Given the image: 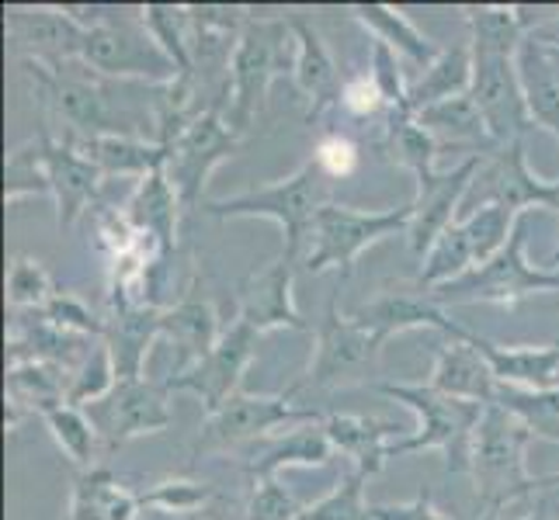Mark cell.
I'll use <instances>...</instances> for the list:
<instances>
[{
	"label": "cell",
	"instance_id": "6da1fadb",
	"mask_svg": "<svg viewBox=\"0 0 559 520\" xmlns=\"http://www.w3.org/2000/svg\"><path fill=\"white\" fill-rule=\"evenodd\" d=\"M372 389L385 399L403 402L407 410H414L417 427L411 434L396 437L385 458H407L417 451H441L445 455V472L459 475L469 472V455H473V437L479 420H484V402L469 399H452L435 392L428 382L417 385H396V382H379Z\"/></svg>",
	"mask_w": 559,
	"mask_h": 520
},
{
	"label": "cell",
	"instance_id": "7a4b0ae2",
	"mask_svg": "<svg viewBox=\"0 0 559 520\" xmlns=\"http://www.w3.org/2000/svg\"><path fill=\"white\" fill-rule=\"evenodd\" d=\"M296 63V35L288 17H258L250 14L240 38L229 52V81H226V125L247 136L250 125L264 108V94L278 76L293 73Z\"/></svg>",
	"mask_w": 559,
	"mask_h": 520
},
{
	"label": "cell",
	"instance_id": "3957f363",
	"mask_svg": "<svg viewBox=\"0 0 559 520\" xmlns=\"http://www.w3.org/2000/svg\"><path fill=\"white\" fill-rule=\"evenodd\" d=\"M532 440L535 434L504 407L490 402L484 410L469 455V475L484 517H497L504 507L543 493V475H532L525 465V448Z\"/></svg>",
	"mask_w": 559,
	"mask_h": 520
},
{
	"label": "cell",
	"instance_id": "277c9868",
	"mask_svg": "<svg viewBox=\"0 0 559 520\" xmlns=\"http://www.w3.org/2000/svg\"><path fill=\"white\" fill-rule=\"evenodd\" d=\"M326 205V178L323 170L306 160L299 170H293L288 178L264 184V188H250L243 195L234 198H209L202 211L216 219H272L282 229V257L288 261H302L306 243L313 233V219L317 211Z\"/></svg>",
	"mask_w": 559,
	"mask_h": 520
},
{
	"label": "cell",
	"instance_id": "5b68a950",
	"mask_svg": "<svg viewBox=\"0 0 559 520\" xmlns=\"http://www.w3.org/2000/svg\"><path fill=\"white\" fill-rule=\"evenodd\" d=\"M528 219H532V211L514 222V233L497 257L473 267L469 275L435 288V292H428V295L441 305V310H445V305H479V302L508 305L511 310V305H518L522 299L559 292V271L535 267L525 254L528 250Z\"/></svg>",
	"mask_w": 559,
	"mask_h": 520
},
{
	"label": "cell",
	"instance_id": "8992f818",
	"mask_svg": "<svg viewBox=\"0 0 559 520\" xmlns=\"http://www.w3.org/2000/svg\"><path fill=\"white\" fill-rule=\"evenodd\" d=\"M411 219H414V202L400 208H379V211H361L352 205L326 202L313 219V233L310 243H306L302 267L310 275H323V271L348 275L369 246L396 233L407 237Z\"/></svg>",
	"mask_w": 559,
	"mask_h": 520
},
{
	"label": "cell",
	"instance_id": "52a82bcc",
	"mask_svg": "<svg viewBox=\"0 0 559 520\" xmlns=\"http://www.w3.org/2000/svg\"><path fill=\"white\" fill-rule=\"evenodd\" d=\"M38 105L56 122H63L70 140H98V136H136V125H129L126 114H119L102 87V76H94L84 63L81 70H49L43 63H25Z\"/></svg>",
	"mask_w": 559,
	"mask_h": 520
},
{
	"label": "cell",
	"instance_id": "ba28073f",
	"mask_svg": "<svg viewBox=\"0 0 559 520\" xmlns=\"http://www.w3.org/2000/svg\"><path fill=\"white\" fill-rule=\"evenodd\" d=\"M382 347L372 340L369 330L344 316L337 310V295L326 302V313L317 326L313 354L306 372L288 385L299 402L310 392H334V389H352V385H369V375L376 372Z\"/></svg>",
	"mask_w": 559,
	"mask_h": 520
},
{
	"label": "cell",
	"instance_id": "9c48e42d",
	"mask_svg": "<svg viewBox=\"0 0 559 520\" xmlns=\"http://www.w3.org/2000/svg\"><path fill=\"white\" fill-rule=\"evenodd\" d=\"M323 420L320 410L310 402H299L293 392H275V396H254V392H237L234 399L223 402V410L202 420V431L195 437V458H216L226 451H240L254 445L261 437H272L282 427H299V423Z\"/></svg>",
	"mask_w": 559,
	"mask_h": 520
},
{
	"label": "cell",
	"instance_id": "30bf717a",
	"mask_svg": "<svg viewBox=\"0 0 559 520\" xmlns=\"http://www.w3.org/2000/svg\"><path fill=\"white\" fill-rule=\"evenodd\" d=\"M81 63L102 81H146L153 87L178 81L175 63L146 32L140 8L136 14L119 11L108 22L87 28Z\"/></svg>",
	"mask_w": 559,
	"mask_h": 520
},
{
	"label": "cell",
	"instance_id": "8fae6325",
	"mask_svg": "<svg viewBox=\"0 0 559 520\" xmlns=\"http://www.w3.org/2000/svg\"><path fill=\"white\" fill-rule=\"evenodd\" d=\"M240 149V136L226 125V114L216 108H205L195 122L185 129V136L170 146V157L164 164V173L170 188L178 191V202L185 211L202 208L209 178L216 173L234 153Z\"/></svg>",
	"mask_w": 559,
	"mask_h": 520
},
{
	"label": "cell",
	"instance_id": "7c38bea8",
	"mask_svg": "<svg viewBox=\"0 0 559 520\" xmlns=\"http://www.w3.org/2000/svg\"><path fill=\"white\" fill-rule=\"evenodd\" d=\"M167 396H170L167 382H150L146 375L119 378V385H115L102 402L87 407L94 431L102 437L105 458L115 455L122 445H129L132 437L167 431L170 423H175Z\"/></svg>",
	"mask_w": 559,
	"mask_h": 520
},
{
	"label": "cell",
	"instance_id": "4fadbf2b",
	"mask_svg": "<svg viewBox=\"0 0 559 520\" xmlns=\"http://www.w3.org/2000/svg\"><path fill=\"white\" fill-rule=\"evenodd\" d=\"M469 98L487 122L493 146H511L535 129L525 101L518 56H476L473 52V87Z\"/></svg>",
	"mask_w": 559,
	"mask_h": 520
},
{
	"label": "cell",
	"instance_id": "5bb4252c",
	"mask_svg": "<svg viewBox=\"0 0 559 520\" xmlns=\"http://www.w3.org/2000/svg\"><path fill=\"white\" fill-rule=\"evenodd\" d=\"M258 340H261L258 330H250L247 323L234 319L226 326V334L219 337V343L212 347L195 368L164 378L167 389L195 396L202 402L205 416H212L216 410H223L226 399H234L240 392V378L258 354Z\"/></svg>",
	"mask_w": 559,
	"mask_h": 520
},
{
	"label": "cell",
	"instance_id": "9a60e30c",
	"mask_svg": "<svg viewBox=\"0 0 559 520\" xmlns=\"http://www.w3.org/2000/svg\"><path fill=\"white\" fill-rule=\"evenodd\" d=\"M476 205H504L511 216H528L532 208H546L559 216V178L546 181L528 167L525 140L493 149L476 173Z\"/></svg>",
	"mask_w": 559,
	"mask_h": 520
},
{
	"label": "cell",
	"instance_id": "2e32d148",
	"mask_svg": "<svg viewBox=\"0 0 559 520\" xmlns=\"http://www.w3.org/2000/svg\"><path fill=\"white\" fill-rule=\"evenodd\" d=\"M4 28L14 52L22 56V63H43L49 70H60L70 63H81L87 28L60 8H8Z\"/></svg>",
	"mask_w": 559,
	"mask_h": 520
},
{
	"label": "cell",
	"instance_id": "e0dca14e",
	"mask_svg": "<svg viewBox=\"0 0 559 520\" xmlns=\"http://www.w3.org/2000/svg\"><path fill=\"white\" fill-rule=\"evenodd\" d=\"M484 160L487 157H479V153H469V157L455 164L452 170H435L424 181H417L407 243L420 261L435 246V240L445 233L449 226L459 222L455 216H459V208L466 205L469 191L476 184V173L484 170Z\"/></svg>",
	"mask_w": 559,
	"mask_h": 520
},
{
	"label": "cell",
	"instance_id": "ac0fdd59",
	"mask_svg": "<svg viewBox=\"0 0 559 520\" xmlns=\"http://www.w3.org/2000/svg\"><path fill=\"white\" fill-rule=\"evenodd\" d=\"M38 146H43V164L49 173V184H52L56 226L70 229L94 202H98L105 173L84 157L81 146H76L70 136L56 140L49 122H43V129H38Z\"/></svg>",
	"mask_w": 559,
	"mask_h": 520
},
{
	"label": "cell",
	"instance_id": "d6986e66",
	"mask_svg": "<svg viewBox=\"0 0 559 520\" xmlns=\"http://www.w3.org/2000/svg\"><path fill=\"white\" fill-rule=\"evenodd\" d=\"M237 319L261 337L272 330H310L296 305V261L278 257L250 275L237 292Z\"/></svg>",
	"mask_w": 559,
	"mask_h": 520
},
{
	"label": "cell",
	"instance_id": "ffe728a7",
	"mask_svg": "<svg viewBox=\"0 0 559 520\" xmlns=\"http://www.w3.org/2000/svg\"><path fill=\"white\" fill-rule=\"evenodd\" d=\"M352 319L361 326V330H369L379 347H385V340L396 334H407V330H438L445 337L462 334V323L449 319V313L441 310L424 288H417V292H407V288L382 292L372 302H365L361 310H355Z\"/></svg>",
	"mask_w": 559,
	"mask_h": 520
},
{
	"label": "cell",
	"instance_id": "44dd1931",
	"mask_svg": "<svg viewBox=\"0 0 559 520\" xmlns=\"http://www.w3.org/2000/svg\"><path fill=\"white\" fill-rule=\"evenodd\" d=\"M223 323H219V310L216 302L209 299L205 285L199 281V275L185 285V292L178 295L175 305H164V340H170L178 347V364L170 375L195 368V364L219 343L223 337Z\"/></svg>",
	"mask_w": 559,
	"mask_h": 520
},
{
	"label": "cell",
	"instance_id": "7402d4cb",
	"mask_svg": "<svg viewBox=\"0 0 559 520\" xmlns=\"http://www.w3.org/2000/svg\"><path fill=\"white\" fill-rule=\"evenodd\" d=\"M296 35V63H293V81L299 94L306 98V122H317L323 111L341 105V70L337 60L326 49L323 35L306 22V17H288Z\"/></svg>",
	"mask_w": 559,
	"mask_h": 520
},
{
	"label": "cell",
	"instance_id": "603a6c76",
	"mask_svg": "<svg viewBox=\"0 0 559 520\" xmlns=\"http://www.w3.org/2000/svg\"><path fill=\"white\" fill-rule=\"evenodd\" d=\"M164 337V305L108 302L105 343L115 358L119 378H143L150 347Z\"/></svg>",
	"mask_w": 559,
	"mask_h": 520
},
{
	"label": "cell",
	"instance_id": "cb8c5ba5",
	"mask_svg": "<svg viewBox=\"0 0 559 520\" xmlns=\"http://www.w3.org/2000/svg\"><path fill=\"white\" fill-rule=\"evenodd\" d=\"M181 202L178 191L170 188L164 170H153L150 178L136 181V191L129 195V202L122 205V216L129 219V226L136 229L143 240H150L157 246L160 267H167L170 254L178 246V222H181Z\"/></svg>",
	"mask_w": 559,
	"mask_h": 520
},
{
	"label": "cell",
	"instance_id": "d4e9b609",
	"mask_svg": "<svg viewBox=\"0 0 559 520\" xmlns=\"http://www.w3.org/2000/svg\"><path fill=\"white\" fill-rule=\"evenodd\" d=\"M466 340L487 358L490 372L500 385H511V389H532V392L559 389V347L556 343L504 347V343H493L487 337L473 334L469 326H466Z\"/></svg>",
	"mask_w": 559,
	"mask_h": 520
},
{
	"label": "cell",
	"instance_id": "484cf974",
	"mask_svg": "<svg viewBox=\"0 0 559 520\" xmlns=\"http://www.w3.org/2000/svg\"><path fill=\"white\" fill-rule=\"evenodd\" d=\"M323 420L299 423V427H293L288 434L272 437L264 448L250 451L247 461H243L250 483H258V479H278L285 469H323V465H331L337 451L331 445V437H326Z\"/></svg>",
	"mask_w": 559,
	"mask_h": 520
},
{
	"label": "cell",
	"instance_id": "4316f807",
	"mask_svg": "<svg viewBox=\"0 0 559 520\" xmlns=\"http://www.w3.org/2000/svg\"><path fill=\"white\" fill-rule=\"evenodd\" d=\"M428 385L441 396L484 402V407L497 402V389H500V382L493 378L487 358L466 340V326H462L459 337H449L438 347Z\"/></svg>",
	"mask_w": 559,
	"mask_h": 520
},
{
	"label": "cell",
	"instance_id": "83f0119b",
	"mask_svg": "<svg viewBox=\"0 0 559 520\" xmlns=\"http://www.w3.org/2000/svg\"><path fill=\"white\" fill-rule=\"evenodd\" d=\"M143 510L140 489H132L108 465L73 472L67 520H136Z\"/></svg>",
	"mask_w": 559,
	"mask_h": 520
},
{
	"label": "cell",
	"instance_id": "f1b7e54d",
	"mask_svg": "<svg viewBox=\"0 0 559 520\" xmlns=\"http://www.w3.org/2000/svg\"><path fill=\"white\" fill-rule=\"evenodd\" d=\"M518 76H522L532 122L559 140V66L552 49L535 32L518 49Z\"/></svg>",
	"mask_w": 559,
	"mask_h": 520
},
{
	"label": "cell",
	"instance_id": "f546056e",
	"mask_svg": "<svg viewBox=\"0 0 559 520\" xmlns=\"http://www.w3.org/2000/svg\"><path fill=\"white\" fill-rule=\"evenodd\" d=\"M326 437L337 455H344L355 469L379 475L385 469V448L393 445V434H400L396 423L376 420V416H355V413H331L323 420Z\"/></svg>",
	"mask_w": 559,
	"mask_h": 520
},
{
	"label": "cell",
	"instance_id": "4dcf8cb0",
	"mask_svg": "<svg viewBox=\"0 0 559 520\" xmlns=\"http://www.w3.org/2000/svg\"><path fill=\"white\" fill-rule=\"evenodd\" d=\"M466 22H469V46L476 56H518L525 38L538 28L532 17V8H514V4H466Z\"/></svg>",
	"mask_w": 559,
	"mask_h": 520
},
{
	"label": "cell",
	"instance_id": "1f68e13d",
	"mask_svg": "<svg viewBox=\"0 0 559 520\" xmlns=\"http://www.w3.org/2000/svg\"><path fill=\"white\" fill-rule=\"evenodd\" d=\"M84 157L98 167L105 178H150L153 170H164L170 149L157 140L140 136H98V140H73Z\"/></svg>",
	"mask_w": 559,
	"mask_h": 520
},
{
	"label": "cell",
	"instance_id": "d6a6232c",
	"mask_svg": "<svg viewBox=\"0 0 559 520\" xmlns=\"http://www.w3.org/2000/svg\"><path fill=\"white\" fill-rule=\"evenodd\" d=\"M352 17L365 32H372V38L385 43L396 56H403V60L417 63L420 70L438 60L441 49L411 22L407 14L390 4H352Z\"/></svg>",
	"mask_w": 559,
	"mask_h": 520
},
{
	"label": "cell",
	"instance_id": "836d02e7",
	"mask_svg": "<svg viewBox=\"0 0 559 520\" xmlns=\"http://www.w3.org/2000/svg\"><path fill=\"white\" fill-rule=\"evenodd\" d=\"M469 87H473V46L459 43L452 49H441L438 60L431 66H424L420 81L411 84L407 108L417 119L424 108L462 98V94H469Z\"/></svg>",
	"mask_w": 559,
	"mask_h": 520
},
{
	"label": "cell",
	"instance_id": "e575fe53",
	"mask_svg": "<svg viewBox=\"0 0 559 520\" xmlns=\"http://www.w3.org/2000/svg\"><path fill=\"white\" fill-rule=\"evenodd\" d=\"M417 125L428 129L438 143H455V146H473V153L479 157H490L497 149L490 132H487V122L479 108L473 105L469 94H462V98H452V101H441V105H431L417 114Z\"/></svg>",
	"mask_w": 559,
	"mask_h": 520
},
{
	"label": "cell",
	"instance_id": "d590c367",
	"mask_svg": "<svg viewBox=\"0 0 559 520\" xmlns=\"http://www.w3.org/2000/svg\"><path fill=\"white\" fill-rule=\"evenodd\" d=\"M43 420H46L52 440L60 445V451L73 465V472L94 469V465H98V458H105L102 437H98V431H94L87 410L70 407V402H60V407L46 410Z\"/></svg>",
	"mask_w": 559,
	"mask_h": 520
},
{
	"label": "cell",
	"instance_id": "8d00e7d4",
	"mask_svg": "<svg viewBox=\"0 0 559 520\" xmlns=\"http://www.w3.org/2000/svg\"><path fill=\"white\" fill-rule=\"evenodd\" d=\"M140 17L153 43L164 49V56L175 63L178 76H195V35H191L188 8L175 4H143Z\"/></svg>",
	"mask_w": 559,
	"mask_h": 520
},
{
	"label": "cell",
	"instance_id": "74e56055",
	"mask_svg": "<svg viewBox=\"0 0 559 520\" xmlns=\"http://www.w3.org/2000/svg\"><path fill=\"white\" fill-rule=\"evenodd\" d=\"M473 267H476L473 243L466 237V229H462V222H455L435 240V246L428 250V254H424L414 285L424 288V292H435V288L449 285V281H455L462 275H469Z\"/></svg>",
	"mask_w": 559,
	"mask_h": 520
},
{
	"label": "cell",
	"instance_id": "f35d334b",
	"mask_svg": "<svg viewBox=\"0 0 559 520\" xmlns=\"http://www.w3.org/2000/svg\"><path fill=\"white\" fill-rule=\"evenodd\" d=\"M372 479H376L372 472L348 465V472L337 479V486L331 493L320 496L317 504L302 507L299 520H372L369 517L372 507L365 504V489H369Z\"/></svg>",
	"mask_w": 559,
	"mask_h": 520
},
{
	"label": "cell",
	"instance_id": "ab89813d",
	"mask_svg": "<svg viewBox=\"0 0 559 520\" xmlns=\"http://www.w3.org/2000/svg\"><path fill=\"white\" fill-rule=\"evenodd\" d=\"M25 198H52L38 136L25 146H14L4 160V205H17Z\"/></svg>",
	"mask_w": 559,
	"mask_h": 520
},
{
	"label": "cell",
	"instance_id": "60d3db41",
	"mask_svg": "<svg viewBox=\"0 0 559 520\" xmlns=\"http://www.w3.org/2000/svg\"><path fill=\"white\" fill-rule=\"evenodd\" d=\"M497 407H504L511 416L522 420L535 437L559 445V389L532 392V389H511V385H500Z\"/></svg>",
	"mask_w": 559,
	"mask_h": 520
},
{
	"label": "cell",
	"instance_id": "b9f144b4",
	"mask_svg": "<svg viewBox=\"0 0 559 520\" xmlns=\"http://www.w3.org/2000/svg\"><path fill=\"white\" fill-rule=\"evenodd\" d=\"M60 292L52 281V275L46 271L43 261L25 257V254H14L8 264V305L11 313H43L49 299Z\"/></svg>",
	"mask_w": 559,
	"mask_h": 520
},
{
	"label": "cell",
	"instance_id": "7bdbcfd3",
	"mask_svg": "<svg viewBox=\"0 0 559 520\" xmlns=\"http://www.w3.org/2000/svg\"><path fill=\"white\" fill-rule=\"evenodd\" d=\"M115 385H119V372H115V358L108 351V343L98 340L91 347V354L81 361V368L70 375V385H67V402L70 407H94V402H102Z\"/></svg>",
	"mask_w": 559,
	"mask_h": 520
},
{
	"label": "cell",
	"instance_id": "ee69618b",
	"mask_svg": "<svg viewBox=\"0 0 559 520\" xmlns=\"http://www.w3.org/2000/svg\"><path fill=\"white\" fill-rule=\"evenodd\" d=\"M212 496H216V493H212L209 483H199V479H185V475H170V479H160V483L140 489L143 510L178 513L181 520L202 513Z\"/></svg>",
	"mask_w": 559,
	"mask_h": 520
},
{
	"label": "cell",
	"instance_id": "f6af8a7d",
	"mask_svg": "<svg viewBox=\"0 0 559 520\" xmlns=\"http://www.w3.org/2000/svg\"><path fill=\"white\" fill-rule=\"evenodd\" d=\"M522 216H511L504 205H479L473 208L466 219H459L462 229H466V237L473 243V257H476V267L487 264L490 257H497L500 250L508 246L511 233H514V222Z\"/></svg>",
	"mask_w": 559,
	"mask_h": 520
},
{
	"label": "cell",
	"instance_id": "bcb514c9",
	"mask_svg": "<svg viewBox=\"0 0 559 520\" xmlns=\"http://www.w3.org/2000/svg\"><path fill=\"white\" fill-rule=\"evenodd\" d=\"M43 316L49 326H56V330H63V334H70V337H94V340H105V319L102 316H94L91 313V305L84 302V299H76L73 292H56L52 299H49V305L43 313Z\"/></svg>",
	"mask_w": 559,
	"mask_h": 520
},
{
	"label": "cell",
	"instance_id": "7dc6e473",
	"mask_svg": "<svg viewBox=\"0 0 559 520\" xmlns=\"http://www.w3.org/2000/svg\"><path fill=\"white\" fill-rule=\"evenodd\" d=\"M299 513H302L299 499L278 479H258V483H250V496L243 507L247 520H299Z\"/></svg>",
	"mask_w": 559,
	"mask_h": 520
},
{
	"label": "cell",
	"instance_id": "c3c4849f",
	"mask_svg": "<svg viewBox=\"0 0 559 520\" xmlns=\"http://www.w3.org/2000/svg\"><path fill=\"white\" fill-rule=\"evenodd\" d=\"M313 164L323 170L326 181H344L358 170V146L348 136H337L334 132V136H323L317 143Z\"/></svg>",
	"mask_w": 559,
	"mask_h": 520
},
{
	"label": "cell",
	"instance_id": "681fc988",
	"mask_svg": "<svg viewBox=\"0 0 559 520\" xmlns=\"http://www.w3.org/2000/svg\"><path fill=\"white\" fill-rule=\"evenodd\" d=\"M341 108H344V111H352L355 119H379V114L385 119V114H390V108H385V101H382V94H379L376 81L369 76V70L358 73V76H348V81H344Z\"/></svg>",
	"mask_w": 559,
	"mask_h": 520
},
{
	"label": "cell",
	"instance_id": "f907efd6",
	"mask_svg": "<svg viewBox=\"0 0 559 520\" xmlns=\"http://www.w3.org/2000/svg\"><path fill=\"white\" fill-rule=\"evenodd\" d=\"M372 520H449L435 507V499L428 489H420L411 504H382V507H372L369 510ZM484 520H497V517H484Z\"/></svg>",
	"mask_w": 559,
	"mask_h": 520
},
{
	"label": "cell",
	"instance_id": "816d5d0a",
	"mask_svg": "<svg viewBox=\"0 0 559 520\" xmlns=\"http://www.w3.org/2000/svg\"><path fill=\"white\" fill-rule=\"evenodd\" d=\"M538 496H543V499H538L535 510L525 513L522 520H559V493L556 489H543Z\"/></svg>",
	"mask_w": 559,
	"mask_h": 520
},
{
	"label": "cell",
	"instance_id": "f5cc1de1",
	"mask_svg": "<svg viewBox=\"0 0 559 520\" xmlns=\"http://www.w3.org/2000/svg\"><path fill=\"white\" fill-rule=\"evenodd\" d=\"M543 489H556V493H559V472H552V475H543Z\"/></svg>",
	"mask_w": 559,
	"mask_h": 520
},
{
	"label": "cell",
	"instance_id": "db71d44e",
	"mask_svg": "<svg viewBox=\"0 0 559 520\" xmlns=\"http://www.w3.org/2000/svg\"><path fill=\"white\" fill-rule=\"evenodd\" d=\"M538 32H546V35H559V17H552V22H546V25H538Z\"/></svg>",
	"mask_w": 559,
	"mask_h": 520
},
{
	"label": "cell",
	"instance_id": "11a10c76",
	"mask_svg": "<svg viewBox=\"0 0 559 520\" xmlns=\"http://www.w3.org/2000/svg\"><path fill=\"white\" fill-rule=\"evenodd\" d=\"M535 35H538V38H546V43L559 52V35H546V32H538V28H535Z\"/></svg>",
	"mask_w": 559,
	"mask_h": 520
},
{
	"label": "cell",
	"instance_id": "9f6ffc18",
	"mask_svg": "<svg viewBox=\"0 0 559 520\" xmlns=\"http://www.w3.org/2000/svg\"><path fill=\"white\" fill-rule=\"evenodd\" d=\"M556 264H559V243H556V250H552V257H549V264H546V267H549V271H552Z\"/></svg>",
	"mask_w": 559,
	"mask_h": 520
},
{
	"label": "cell",
	"instance_id": "6f0895ef",
	"mask_svg": "<svg viewBox=\"0 0 559 520\" xmlns=\"http://www.w3.org/2000/svg\"><path fill=\"white\" fill-rule=\"evenodd\" d=\"M543 43H546V38H543ZM546 46H549V43H546ZM549 49H552V46H549ZM552 56H556V66H559V52H556V49H552Z\"/></svg>",
	"mask_w": 559,
	"mask_h": 520
},
{
	"label": "cell",
	"instance_id": "680465c9",
	"mask_svg": "<svg viewBox=\"0 0 559 520\" xmlns=\"http://www.w3.org/2000/svg\"><path fill=\"white\" fill-rule=\"evenodd\" d=\"M185 520H209V517H202V513H195V517H185Z\"/></svg>",
	"mask_w": 559,
	"mask_h": 520
},
{
	"label": "cell",
	"instance_id": "91938a15",
	"mask_svg": "<svg viewBox=\"0 0 559 520\" xmlns=\"http://www.w3.org/2000/svg\"><path fill=\"white\" fill-rule=\"evenodd\" d=\"M552 343H556V347H559V334H556V340H552Z\"/></svg>",
	"mask_w": 559,
	"mask_h": 520
}]
</instances>
